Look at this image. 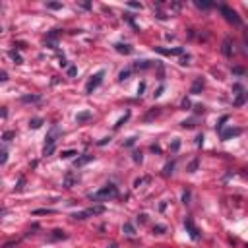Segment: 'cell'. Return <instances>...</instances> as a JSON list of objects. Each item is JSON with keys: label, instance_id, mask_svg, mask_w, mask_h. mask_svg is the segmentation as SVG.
Returning <instances> with one entry per match:
<instances>
[{"label": "cell", "instance_id": "obj_1", "mask_svg": "<svg viewBox=\"0 0 248 248\" xmlns=\"http://www.w3.org/2000/svg\"><path fill=\"white\" fill-rule=\"evenodd\" d=\"M60 136H62V130L56 126V124H52V126H51V132H49V136H47V146H45V149H43V155H51L52 151H55L56 142H58Z\"/></svg>", "mask_w": 248, "mask_h": 248}, {"label": "cell", "instance_id": "obj_2", "mask_svg": "<svg viewBox=\"0 0 248 248\" xmlns=\"http://www.w3.org/2000/svg\"><path fill=\"white\" fill-rule=\"evenodd\" d=\"M118 196V190L114 184H107L105 188H101L99 192L95 194H89V198H91L93 202H101V200H113V198Z\"/></svg>", "mask_w": 248, "mask_h": 248}, {"label": "cell", "instance_id": "obj_3", "mask_svg": "<svg viewBox=\"0 0 248 248\" xmlns=\"http://www.w3.org/2000/svg\"><path fill=\"white\" fill-rule=\"evenodd\" d=\"M103 76H105V72H97L95 76H91V80L87 81V85H85V93H93V89H97L99 85H101V81H103Z\"/></svg>", "mask_w": 248, "mask_h": 248}, {"label": "cell", "instance_id": "obj_4", "mask_svg": "<svg viewBox=\"0 0 248 248\" xmlns=\"http://www.w3.org/2000/svg\"><path fill=\"white\" fill-rule=\"evenodd\" d=\"M105 211V208L103 205H95V208H89V209H85V211H81V213H76L74 215V219H87L89 215H99V213H103Z\"/></svg>", "mask_w": 248, "mask_h": 248}, {"label": "cell", "instance_id": "obj_5", "mask_svg": "<svg viewBox=\"0 0 248 248\" xmlns=\"http://www.w3.org/2000/svg\"><path fill=\"white\" fill-rule=\"evenodd\" d=\"M221 12H223V16H225L227 22H233L235 25H241V18H238V14L235 10H231L229 6H221Z\"/></svg>", "mask_w": 248, "mask_h": 248}, {"label": "cell", "instance_id": "obj_6", "mask_svg": "<svg viewBox=\"0 0 248 248\" xmlns=\"http://www.w3.org/2000/svg\"><path fill=\"white\" fill-rule=\"evenodd\" d=\"M184 225H186V229L190 231V237H192L194 241H198V238H200V231L196 229V225H194V223H192V219L188 217V219H186V221H184Z\"/></svg>", "mask_w": 248, "mask_h": 248}, {"label": "cell", "instance_id": "obj_7", "mask_svg": "<svg viewBox=\"0 0 248 248\" xmlns=\"http://www.w3.org/2000/svg\"><path fill=\"white\" fill-rule=\"evenodd\" d=\"M157 52L161 55H167V56H176V55H184V49L182 47H176V49H155Z\"/></svg>", "mask_w": 248, "mask_h": 248}, {"label": "cell", "instance_id": "obj_8", "mask_svg": "<svg viewBox=\"0 0 248 248\" xmlns=\"http://www.w3.org/2000/svg\"><path fill=\"white\" fill-rule=\"evenodd\" d=\"M241 128H227V130H221V140H229L233 136H238L241 134Z\"/></svg>", "mask_w": 248, "mask_h": 248}, {"label": "cell", "instance_id": "obj_9", "mask_svg": "<svg viewBox=\"0 0 248 248\" xmlns=\"http://www.w3.org/2000/svg\"><path fill=\"white\" fill-rule=\"evenodd\" d=\"M114 49H117L118 52H122V55H132V51H134V49H132L130 45H126V43H117Z\"/></svg>", "mask_w": 248, "mask_h": 248}, {"label": "cell", "instance_id": "obj_10", "mask_svg": "<svg viewBox=\"0 0 248 248\" xmlns=\"http://www.w3.org/2000/svg\"><path fill=\"white\" fill-rule=\"evenodd\" d=\"M223 55L225 56H233V41L231 39L223 41Z\"/></svg>", "mask_w": 248, "mask_h": 248}, {"label": "cell", "instance_id": "obj_11", "mask_svg": "<svg viewBox=\"0 0 248 248\" xmlns=\"http://www.w3.org/2000/svg\"><path fill=\"white\" fill-rule=\"evenodd\" d=\"M89 161H93V155H81V157H78V159L74 161V167H84V165L89 163Z\"/></svg>", "mask_w": 248, "mask_h": 248}, {"label": "cell", "instance_id": "obj_12", "mask_svg": "<svg viewBox=\"0 0 248 248\" xmlns=\"http://www.w3.org/2000/svg\"><path fill=\"white\" fill-rule=\"evenodd\" d=\"M202 89H204V80H202V78H198V80L194 81V85H192V93H200Z\"/></svg>", "mask_w": 248, "mask_h": 248}, {"label": "cell", "instance_id": "obj_13", "mask_svg": "<svg viewBox=\"0 0 248 248\" xmlns=\"http://www.w3.org/2000/svg\"><path fill=\"white\" fill-rule=\"evenodd\" d=\"M89 118H91V113H89V111H84V113H80L76 117V120L78 122H84V120H89Z\"/></svg>", "mask_w": 248, "mask_h": 248}, {"label": "cell", "instance_id": "obj_14", "mask_svg": "<svg viewBox=\"0 0 248 248\" xmlns=\"http://www.w3.org/2000/svg\"><path fill=\"white\" fill-rule=\"evenodd\" d=\"M74 180H76V179H74V175H72V173H66V179H64V186H66V188H70V186L74 184Z\"/></svg>", "mask_w": 248, "mask_h": 248}, {"label": "cell", "instance_id": "obj_15", "mask_svg": "<svg viewBox=\"0 0 248 248\" xmlns=\"http://www.w3.org/2000/svg\"><path fill=\"white\" fill-rule=\"evenodd\" d=\"M41 124H43V118H33V120L29 122V128L37 130V128H41Z\"/></svg>", "mask_w": 248, "mask_h": 248}, {"label": "cell", "instance_id": "obj_16", "mask_svg": "<svg viewBox=\"0 0 248 248\" xmlns=\"http://www.w3.org/2000/svg\"><path fill=\"white\" fill-rule=\"evenodd\" d=\"M244 99H246V93H244V91H242V93H238L237 101H235V107H241L242 103H244Z\"/></svg>", "mask_w": 248, "mask_h": 248}, {"label": "cell", "instance_id": "obj_17", "mask_svg": "<svg viewBox=\"0 0 248 248\" xmlns=\"http://www.w3.org/2000/svg\"><path fill=\"white\" fill-rule=\"evenodd\" d=\"M196 6H198V8H204V10H208V8H211L213 4H211V2H202V0H196Z\"/></svg>", "mask_w": 248, "mask_h": 248}, {"label": "cell", "instance_id": "obj_18", "mask_svg": "<svg viewBox=\"0 0 248 248\" xmlns=\"http://www.w3.org/2000/svg\"><path fill=\"white\" fill-rule=\"evenodd\" d=\"M58 238H66V233H62V231H55V235L51 237V241H58Z\"/></svg>", "mask_w": 248, "mask_h": 248}, {"label": "cell", "instance_id": "obj_19", "mask_svg": "<svg viewBox=\"0 0 248 248\" xmlns=\"http://www.w3.org/2000/svg\"><path fill=\"white\" fill-rule=\"evenodd\" d=\"M47 8L49 10H58V8H62V2H47Z\"/></svg>", "mask_w": 248, "mask_h": 248}, {"label": "cell", "instance_id": "obj_20", "mask_svg": "<svg viewBox=\"0 0 248 248\" xmlns=\"http://www.w3.org/2000/svg\"><path fill=\"white\" fill-rule=\"evenodd\" d=\"M72 155H78V153L74 149H66V151H62V153H60L62 159H68V157H72Z\"/></svg>", "mask_w": 248, "mask_h": 248}, {"label": "cell", "instance_id": "obj_21", "mask_svg": "<svg viewBox=\"0 0 248 248\" xmlns=\"http://www.w3.org/2000/svg\"><path fill=\"white\" fill-rule=\"evenodd\" d=\"M124 233H126L128 237H132V235H134V227H132L130 223H126V225H124Z\"/></svg>", "mask_w": 248, "mask_h": 248}, {"label": "cell", "instance_id": "obj_22", "mask_svg": "<svg viewBox=\"0 0 248 248\" xmlns=\"http://www.w3.org/2000/svg\"><path fill=\"white\" fill-rule=\"evenodd\" d=\"M22 101L23 103H31V101H39V97H37V95H25Z\"/></svg>", "mask_w": 248, "mask_h": 248}, {"label": "cell", "instance_id": "obj_23", "mask_svg": "<svg viewBox=\"0 0 248 248\" xmlns=\"http://www.w3.org/2000/svg\"><path fill=\"white\" fill-rule=\"evenodd\" d=\"M8 161V153H6V149H0V165H4Z\"/></svg>", "mask_w": 248, "mask_h": 248}, {"label": "cell", "instance_id": "obj_24", "mask_svg": "<svg viewBox=\"0 0 248 248\" xmlns=\"http://www.w3.org/2000/svg\"><path fill=\"white\" fill-rule=\"evenodd\" d=\"M43 213H55V209H35L33 215H43Z\"/></svg>", "mask_w": 248, "mask_h": 248}, {"label": "cell", "instance_id": "obj_25", "mask_svg": "<svg viewBox=\"0 0 248 248\" xmlns=\"http://www.w3.org/2000/svg\"><path fill=\"white\" fill-rule=\"evenodd\" d=\"M194 122H196V118H190V120H184V122H182V126H184V128H194V126H196Z\"/></svg>", "mask_w": 248, "mask_h": 248}, {"label": "cell", "instance_id": "obj_26", "mask_svg": "<svg viewBox=\"0 0 248 248\" xmlns=\"http://www.w3.org/2000/svg\"><path fill=\"white\" fill-rule=\"evenodd\" d=\"M10 56H12V58H14V60H16V64H22V62H23V60H22V56H19V55H18V52H14V51H12V52H10Z\"/></svg>", "mask_w": 248, "mask_h": 248}, {"label": "cell", "instance_id": "obj_27", "mask_svg": "<svg viewBox=\"0 0 248 248\" xmlns=\"http://www.w3.org/2000/svg\"><path fill=\"white\" fill-rule=\"evenodd\" d=\"M128 117H130V113H126V114H124V118H120V120H118L117 124H114V128H120V126H122V124H124V122H126V120H128Z\"/></svg>", "mask_w": 248, "mask_h": 248}, {"label": "cell", "instance_id": "obj_28", "mask_svg": "<svg viewBox=\"0 0 248 248\" xmlns=\"http://www.w3.org/2000/svg\"><path fill=\"white\" fill-rule=\"evenodd\" d=\"M149 66H151L149 60H143V62H138V64H136V68L140 70V68H149Z\"/></svg>", "mask_w": 248, "mask_h": 248}, {"label": "cell", "instance_id": "obj_29", "mask_svg": "<svg viewBox=\"0 0 248 248\" xmlns=\"http://www.w3.org/2000/svg\"><path fill=\"white\" fill-rule=\"evenodd\" d=\"M23 184H25V179L22 176V179H19V182H18V186H16V192H22V190H23Z\"/></svg>", "mask_w": 248, "mask_h": 248}, {"label": "cell", "instance_id": "obj_30", "mask_svg": "<svg viewBox=\"0 0 248 248\" xmlns=\"http://www.w3.org/2000/svg\"><path fill=\"white\" fill-rule=\"evenodd\" d=\"M128 76H130V70H124V72H120L118 80H120V81H124V80H128Z\"/></svg>", "mask_w": 248, "mask_h": 248}, {"label": "cell", "instance_id": "obj_31", "mask_svg": "<svg viewBox=\"0 0 248 248\" xmlns=\"http://www.w3.org/2000/svg\"><path fill=\"white\" fill-rule=\"evenodd\" d=\"M14 136H16V134H14V132H6V134H4V136H2V140H4V142H10V140H12V138H14Z\"/></svg>", "mask_w": 248, "mask_h": 248}, {"label": "cell", "instance_id": "obj_32", "mask_svg": "<svg viewBox=\"0 0 248 248\" xmlns=\"http://www.w3.org/2000/svg\"><path fill=\"white\" fill-rule=\"evenodd\" d=\"M76 74H78V68H76V66H70V68H68V76H70V78H74Z\"/></svg>", "mask_w": 248, "mask_h": 248}, {"label": "cell", "instance_id": "obj_33", "mask_svg": "<svg viewBox=\"0 0 248 248\" xmlns=\"http://www.w3.org/2000/svg\"><path fill=\"white\" fill-rule=\"evenodd\" d=\"M134 161L136 163H142V151H134Z\"/></svg>", "mask_w": 248, "mask_h": 248}, {"label": "cell", "instance_id": "obj_34", "mask_svg": "<svg viewBox=\"0 0 248 248\" xmlns=\"http://www.w3.org/2000/svg\"><path fill=\"white\" fill-rule=\"evenodd\" d=\"M179 147H180V140H175V142H173V146H171V149L173 151H179Z\"/></svg>", "mask_w": 248, "mask_h": 248}, {"label": "cell", "instance_id": "obj_35", "mask_svg": "<svg viewBox=\"0 0 248 248\" xmlns=\"http://www.w3.org/2000/svg\"><path fill=\"white\" fill-rule=\"evenodd\" d=\"M173 167H175V165H173V163H169L167 167H165V175H171V173H173Z\"/></svg>", "mask_w": 248, "mask_h": 248}, {"label": "cell", "instance_id": "obj_36", "mask_svg": "<svg viewBox=\"0 0 248 248\" xmlns=\"http://www.w3.org/2000/svg\"><path fill=\"white\" fill-rule=\"evenodd\" d=\"M128 6H130V8H138V10H142V4H140V2H128Z\"/></svg>", "mask_w": 248, "mask_h": 248}, {"label": "cell", "instance_id": "obj_37", "mask_svg": "<svg viewBox=\"0 0 248 248\" xmlns=\"http://www.w3.org/2000/svg\"><path fill=\"white\" fill-rule=\"evenodd\" d=\"M163 231H165V227H163V225H157L155 229H153V233H159V235H161V233H163Z\"/></svg>", "mask_w": 248, "mask_h": 248}, {"label": "cell", "instance_id": "obj_38", "mask_svg": "<svg viewBox=\"0 0 248 248\" xmlns=\"http://www.w3.org/2000/svg\"><path fill=\"white\" fill-rule=\"evenodd\" d=\"M134 143H136V138H130L126 143H124V146H126V147H130V146H134Z\"/></svg>", "mask_w": 248, "mask_h": 248}, {"label": "cell", "instance_id": "obj_39", "mask_svg": "<svg viewBox=\"0 0 248 248\" xmlns=\"http://www.w3.org/2000/svg\"><path fill=\"white\" fill-rule=\"evenodd\" d=\"M188 60H190V56L186 55V56H182V58H180V64H188Z\"/></svg>", "mask_w": 248, "mask_h": 248}, {"label": "cell", "instance_id": "obj_40", "mask_svg": "<svg viewBox=\"0 0 248 248\" xmlns=\"http://www.w3.org/2000/svg\"><path fill=\"white\" fill-rule=\"evenodd\" d=\"M143 89H146V84H143V81H142V84H140V87H138V93L142 95V93H143Z\"/></svg>", "mask_w": 248, "mask_h": 248}, {"label": "cell", "instance_id": "obj_41", "mask_svg": "<svg viewBox=\"0 0 248 248\" xmlns=\"http://www.w3.org/2000/svg\"><path fill=\"white\" fill-rule=\"evenodd\" d=\"M182 109H190V101H188V99H184V101H182Z\"/></svg>", "mask_w": 248, "mask_h": 248}, {"label": "cell", "instance_id": "obj_42", "mask_svg": "<svg viewBox=\"0 0 248 248\" xmlns=\"http://www.w3.org/2000/svg\"><path fill=\"white\" fill-rule=\"evenodd\" d=\"M8 80V76H6V72H0V81H6Z\"/></svg>", "mask_w": 248, "mask_h": 248}, {"label": "cell", "instance_id": "obj_43", "mask_svg": "<svg viewBox=\"0 0 248 248\" xmlns=\"http://www.w3.org/2000/svg\"><path fill=\"white\" fill-rule=\"evenodd\" d=\"M188 198H190V192H184V196H182V200H184V204H188Z\"/></svg>", "mask_w": 248, "mask_h": 248}, {"label": "cell", "instance_id": "obj_44", "mask_svg": "<svg viewBox=\"0 0 248 248\" xmlns=\"http://www.w3.org/2000/svg\"><path fill=\"white\" fill-rule=\"evenodd\" d=\"M202 142H204V136H198V138H196V143H198V146H202Z\"/></svg>", "mask_w": 248, "mask_h": 248}, {"label": "cell", "instance_id": "obj_45", "mask_svg": "<svg viewBox=\"0 0 248 248\" xmlns=\"http://www.w3.org/2000/svg\"><path fill=\"white\" fill-rule=\"evenodd\" d=\"M107 142H111V138H103V140H101V142H99V146H105V143H107Z\"/></svg>", "mask_w": 248, "mask_h": 248}, {"label": "cell", "instance_id": "obj_46", "mask_svg": "<svg viewBox=\"0 0 248 248\" xmlns=\"http://www.w3.org/2000/svg\"><path fill=\"white\" fill-rule=\"evenodd\" d=\"M138 221L140 223H146V215H143V213H142V215H138Z\"/></svg>", "mask_w": 248, "mask_h": 248}, {"label": "cell", "instance_id": "obj_47", "mask_svg": "<svg viewBox=\"0 0 248 248\" xmlns=\"http://www.w3.org/2000/svg\"><path fill=\"white\" fill-rule=\"evenodd\" d=\"M196 113H204V107H202V105H196Z\"/></svg>", "mask_w": 248, "mask_h": 248}, {"label": "cell", "instance_id": "obj_48", "mask_svg": "<svg viewBox=\"0 0 248 248\" xmlns=\"http://www.w3.org/2000/svg\"><path fill=\"white\" fill-rule=\"evenodd\" d=\"M151 151H155V153H159L161 149H159V146H151Z\"/></svg>", "mask_w": 248, "mask_h": 248}, {"label": "cell", "instance_id": "obj_49", "mask_svg": "<svg viewBox=\"0 0 248 248\" xmlns=\"http://www.w3.org/2000/svg\"><path fill=\"white\" fill-rule=\"evenodd\" d=\"M111 248H117V244H111Z\"/></svg>", "mask_w": 248, "mask_h": 248}, {"label": "cell", "instance_id": "obj_50", "mask_svg": "<svg viewBox=\"0 0 248 248\" xmlns=\"http://www.w3.org/2000/svg\"><path fill=\"white\" fill-rule=\"evenodd\" d=\"M2 213H4V209H0V215H2Z\"/></svg>", "mask_w": 248, "mask_h": 248}, {"label": "cell", "instance_id": "obj_51", "mask_svg": "<svg viewBox=\"0 0 248 248\" xmlns=\"http://www.w3.org/2000/svg\"><path fill=\"white\" fill-rule=\"evenodd\" d=\"M0 31H2V29H0Z\"/></svg>", "mask_w": 248, "mask_h": 248}]
</instances>
